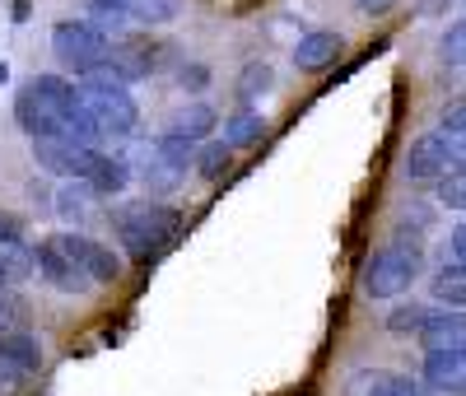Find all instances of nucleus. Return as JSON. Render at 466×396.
Listing matches in <instances>:
<instances>
[{"label":"nucleus","mask_w":466,"mask_h":396,"mask_svg":"<svg viewBox=\"0 0 466 396\" xmlns=\"http://www.w3.org/2000/svg\"><path fill=\"white\" fill-rule=\"evenodd\" d=\"M420 266H424V233L397 224L392 243H382V248L364 261L360 285H364L369 299H401V294L415 285Z\"/></svg>","instance_id":"nucleus-1"},{"label":"nucleus","mask_w":466,"mask_h":396,"mask_svg":"<svg viewBox=\"0 0 466 396\" xmlns=\"http://www.w3.org/2000/svg\"><path fill=\"white\" fill-rule=\"evenodd\" d=\"M112 228H116V238H122V248H127V257H136V261H154L159 257L173 238H177V228H182V215L173 210V206H164V201H127V206H116L112 210Z\"/></svg>","instance_id":"nucleus-2"},{"label":"nucleus","mask_w":466,"mask_h":396,"mask_svg":"<svg viewBox=\"0 0 466 396\" xmlns=\"http://www.w3.org/2000/svg\"><path fill=\"white\" fill-rule=\"evenodd\" d=\"M80 103V89L61 75H33L28 85L15 94V122L24 136L43 140V136H61V122L70 117V107Z\"/></svg>","instance_id":"nucleus-3"},{"label":"nucleus","mask_w":466,"mask_h":396,"mask_svg":"<svg viewBox=\"0 0 466 396\" xmlns=\"http://www.w3.org/2000/svg\"><path fill=\"white\" fill-rule=\"evenodd\" d=\"M197 168V145L164 131L159 140L145 145V164H140V182L149 196H168L187 182V173Z\"/></svg>","instance_id":"nucleus-4"},{"label":"nucleus","mask_w":466,"mask_h":396,"mask_svg":"<svg viewBox=\"0 0 466 396\" xmlns=\"http://www.w3.org/2000/svg\"><path fill=\"white\" fill-rule=\"evenodd\" d=\"M52 52H56V61L66 70H75V75L85 79L89 70H98L112 56V37L98 33L89 19H61L52 28Z\"/></svg>","instance_id":"nucleus-5"},{"label":"nucleus","mask_w":466,"mask_h":396,"mask_svg":"<svg viewBox=\"0 0 466 396\" xmlns=\"http://www.w3.org/2000/svg\"><path fill=\"white\" fill-rule=\"evenodd\" d=\"M80 107L98 122V131L107 140H127L136 136V122H140V107L131 98L127 85H80Z\"/></svg>","instance_id":"nucleus-6"},{"label":"nucleus","mask_w":466,"mask_h":396,"mask_svg":"<svg viewBox=\"0 0 466 396\" xmlns=\"http://www.w3.org/2000/svg\"><path fill=\"white\" fill-rule=\"evenodd\" d=\"M98 154H103V149L75 145V140H66V136H43V140H33V164L43 168V173H52V178H66V182H75V178L89 182V173H94V164H98Z\"/></svg>","instance_id":"nucleus-7"},{"label":"nucleus","mask_w":466,"mask_h":396,"mask_svg":"<svg viewBox=\"0 0 466 396\" xmlns=\"http://www.w3.org/2000/svg\"><path fill=\"white\" fill-rule=\"evenodd\" d=\"M452 168H457V154H452V145H448L443 131L420 136V140L406 149V164H401V173H406L410 182H443Z\"/></svg>","instance_id":"nucleus-8"},{"label":"nucleus","mask_w":466,"mask_h":396,"mask_svg":"<svg viewBox=\"0 0 466 396\" xmlns=\"http://www.w3.org/2000/svg\"><path fill=\"white\" fill-rule=\"evenodd\" d=\"M168 52L173 47H159V43H149V37H122V43H112L107 66L116 70L122 85H140V79H149L154 70L168 61Z\"/></svg>","instance_id":"nucleus-9"},{"label":"nucleus","mask_w":466,"mask_h":396,"mask_svg":"<svg viewBox=\"0 0 466 396\" xmlns=\"http://www.w3.org/2000/svg\"><path fill=\"white\" fill-rule=\"evenodd\" d=\"M56 243L70 252V261L80 266L94 285H112V280H122V257H116L112 248L94 243V238H85V233H56Z\"/></svg>","instance_id":"nucleus-10"},{"label":"nucleus","mask_w":466,"mask_h":396,"mask_svg":"<svg viewBox=\"0 0 466 396\" xmlns=\"http://www.w3.org/2000/svg\"><path fill=\"white\" fill-rule=\"evenodd\" d=\"M37 270H43V280H47L52 289H61V294H89V289H94V280L70 261V252L56 243V238L37 243Z\"/></svg>","instance_id":"nucleus-11"},{"label":"nucleus","mask_w":466,"mask_h":396,"mask_svg":"<svg viewBox=\"0 0 466 396\" xmlns=\"http://www.w3.org/2000/svg\"><path fill=\"white\" fill-rule=\"evenodd\" d=\"M340 56H345V37L331 33V28H313V33H303L294 43V70L299 75H322Z\"/></svg>","instance_id":"nucleus-12"},{"label":"nucleus","mask_w":466,"mask_h":396,"mask_svg":"<svg viewBox=\"0 0 466 396\" xmlns=\"http://www.w3.org/2000/svg\"><path fill=\"white\" fill-rule=\"evenodd\" d=\"M424 345V354H439V350H466V312L448 308V312H430L424 331L415 336Z\"/></svg>","instance_id":"nucleus-13"},{"label":"nucleus","mask_w":466,"mask_h":396,"mask_svg":"<svg viewBox=\"0 0 466 396\" xmlns=\"http://www.w3.org/2000/svg\"><path fill=\"white\" fill-rule=\"evenodd\" d=\"M424 382L434 391H448V396H466V350L424 354Z\"/></svg>","instance_id":"nucleus-14"},{"label":"nucleus","mask_w":466,"mask_h":396,"mask_svg":"<svg viewBox=\"0 0 466 396\" xmlns=\"http://www.w3.org/2000/svg\"><path fill=\"white\" fill-rule=\"evenodd\" d=\"M434 387L406 373H360L350 378V396H430Z\"/></svg>","instance_id":"nucleus-15"},{"label":"nucleus","mask_w":466,"mask_h":396,"mask_svg":"<svg viewBox=\"0 0 466 396\" xmlns=\"http://www.w3.org/2000/svg\"><path fill=\"white\" fill-rule=\"evenodd\" d=\"M219 127V112L210 107V103H182L173 117H168V131L173 136H182V140H191V145H201V140H210V131Z\"/></svg>","instance_id":"nucleus-16"},{"label":"nucleus","mask_w":466,"mask_h":396,"mask_svg":"<svg viewBox=\"0 0 466 396\" xmlns=\"http://www.w3.org/2000/svg\"><path fill=\"white\" fill-rule=\"evenodd\" d=\"M261 136H266V117L257 107H238V112L224 117V136L219 140L228 149H252V145H261Z\"/></svg>","instance_id":"nucleus-17"},{"label":"nucleus","mask_w":466,"mask_h":396,"mask_svg":"<svg viewBox=\"0 0 466 396\" xmlns=\"http://www.w3.org/2000/svg\"><path fill=\"white\" fill-rule=\"evenodd\" d=\"M0 270H5V280L19 285L37 270V248L28 238H0Z\"/></svg>","instance_id":"nucleus-18"},{"label":"nucleus","mask_w":466,"mask_h":396,"mask_svg":"<svg viewBox=\"0 0 466 396\" xmlns=\"http://www.w3.org/2000/svg\"><path fill=\"white\" fill-rule=\"evenodd\" d=\"M270 89H276V70H270V61H248L243 70H238V79H233V94H238V103L243 107H252L257 98H266Z\"/></svg>","instance_id":"nucleus-19"},{"label":"nucleus","mask_w":466,"mask_h":396,"mask_svg":"<svg viewBox=\"0 0 466 396\" xmlns=\"http://www.w3.org/2000/svg\"><path fill=\"white\" fill-rule=\"evenodd\" d=\"M434 299L448 303V308H466V261H443L439 275L430 280Z\"/></svg>","instance_id":"nucleus-20"},{"label":"nucleus","mask_w":466,"mask_h":396,"mask_svg":"<svg viewBox=\"0 0 466 396\" xmlns=\"http://www.w3.org/2000/svg\"><path fill=\"white\" fill-rule=\"evenodd\" d=\"M127 182H131V164H127V158L98 154V164H94V173H89V187H94L98 196H116Z\"/></svg>","instance_id":"nucleus-21"},{"label":"nucleus","mask_w":466,"mask_h":396,"mask_svg":"<svg viewBox=\"0 0 466 396\" xmlns=\"http://www.w3.org/2000/svg\"><path fill=\"white\" fill-rule=\"evenodd\" d=\"M94 187L85 182V178H75V182H66L61 187V196H56V215L61 219H70V224H80L85 215H89V201H94Z\"/></svg>","instance_id":"nucleus-22"},{"label":"nucleus","mask_w":466,"mask_h":396,"mask_svg":"<svg viewBox=\"0 0 466 396\" xmlns=\"http://www.w3.org/2000/svg\"><path fill=\"white\" fill-rule=\"evenodd\" d=\"M0 350H5L24 373H37V369H43V345H37V336H28V331H10L5 340H0Z\"/></svg>","instance_id":"nucleus-23"},{"label":"nucleus","mask_w":466,"mask_h":396,"mask_svg":"<svg viewBox=\"0 0 466 396\" xmlns=\"http://www.w3.org/2000/svg\"><path fill=\"white\" fill-rule=\"evenodd\" d=\"M233 154H238V149H228L224 140H206V145L197 149V178L219 182V178L228 173V164H233Z\"/></svg>","instance_id":"nucleus-24"},{"label":"nucleus","mask_w":466,"mask_h":396,"mask_svg":"<svg viewBox=\"0 0 466 396\" xmlns=\"http://www.w3.org/2000/svg\"><path fill=\"white\" fill-rule=\"evenodd\" d=\"M434 308H420V303H397L392 312H387V331L392 336H420L424 322H430Z\"/></svg>","instance_id":"nucleus-25"},{"label":"nucleus","mask_w":466,"mask_h":396,"mask_svg":"<svg viewBox=\"0 0 466 396\" xmlns=\"http://www.w3.org/2000/svg\"><path fill=\"white\" fill-rule=\"evenodd\" d=\"M122 10L136 24H168L177 15V0H122Z\"/></svg>","instance_id":"nucleus-26"},{"label":"nucleus","mask_w":466,"mask_h":396,"mask_svg":"<svg viewBox=\"0 0 466 396\" xmlns=\"http://www.w3.org/2000/svg\"><path fill=\"white\" fill-rule=\"evenodd\" d=\"M439 61H443V66H452V70H466V19L448 24L443 43H439Z\"/></svg>","instance_id":"nucleus-27"},{"label":"nucleus","mask_w":466,"mask_h":396,"mask_svg":"<svg viewBox=\"0 0 466 396\" xmlns=\"http://www.w3.org/2000/svg\"><path fill=\"white\" fill-rule=\"evenodd\" d=\"M439 206H448V210H466V168H452V173L439 182Z\"/></svg>","instance_id":"nucleus-28"},{"label":"nucleus","mask_w":466,"mask_h":396,"mask_svg":"<svg viewBox=\"0 0 466 396\" xmlns=\"http://www.w3.org/2000/svg\"><path fill=\"white\" fill-rule=\"evenodd\" d=\"M177 85H182L187 94H201V89L210 85V66H201V61H182V66H177Z\"/></svg>","instance_id":"nucleus-29"},{"label":"nucleus","mask_w":466,"mask_h":396,"mask_svg":"<svg viewBox=\"0 0 466 396\" xmlns=\"http://www.w3.org/2000/svg\"><path fill=\"white\" fill-rule=\"evenodd\" d=\"M19 378H28V373H24V369H19V364L10 360V354H5V350H0V387H15Z\"/></svg>","instance_id":"nucleus-30"},{"label":"nucleus","mask_w":466,"mask_h":396,"mask_svg":"<svg viewBox=\"0 0 466 396\" xmlns=\"http://www.w3.org/2000/svg\"><path fill=\"white\" fill-rule=\"evenodd\" d=\"M448 248H452V261H466V219L448 233Z\"/></svg>","instance_id":"nucleus-31"},{"label":"nucleus","mask_w":466,"mask_h":396,"mask_svg":"<svg viewBox=\"0 0 466 396\" xmlns=\"http://www.w3.org/2000/svg\"><path fill=\"white\" fill-rule=\"evenodd\" d=\"M448 5H452V0H415L420 19H439V15H448Z\"/></svg>","instance_id":"nucleus-32"},{"label":"nucleus","mask_w":466,"mask_h":396,"mask_svg":"<svg viewBox=\"0 0 466 396\" xmlns=\"http://www.w3.org/2000/svg\"><path fill=\"white\" fill-rule=\"evenodd\" d=\"M392 5H397V0H355V10H360V15H369V19L387 15V10H392Z\"/></svg>","instance_id":"nucleus-33"},{"label":"nucleus","mask_w":466,"mask_h":396,"mask_svg":"<svg viewBox=\"0 0 466 396\" xmlns=\"http://www.w3.org/2000/svg\"><path fill=\"white\" fill-rule=\"evenodd\" d=\"M0 238H24V219L10 215V210H0Z\"/></svg>","instance_id":"nucleus-34"},{"label":"nucleus","mask_w":466,"mask_h":396,"mask_svg":"<svg viewBox=\"0 0 466 396\" xmlns=\"http://www.w3.org/2000/svg\"><path fill=\"white\" fill-rule=\"evenodd\" d=\"M15 19H19V24L28 19V0H15Z\"/></svg>","instance_id":"nucleus-35"},{"label":"nucleus","mask_w":466,"mask_h":396,"mask_svg":"<svg viewBox=\"0 0 466 396\" xmlns=\"http://www.w3.org/2000/svg\"><path fill=\"white\" fill-rule=\"evenodd\" d=\"M5 85H10V66H5V61H0V89H5Z\"/></svg>","instance_id":"nucleus-36"},{"label":"nucleus","mask_w":466,"mask_h":396,"mask_svg":"<svg viewBox=\"0 0 466 396\" xmlns=\"http://www.w3.org/2000/svg\"><path fill=\"white\" fill-rule=\"evenodd\" d=\"M5 285H10V280H5V270H0V289H5Z\"/></svg>","instance_id":"nucleus-37"},{"label":"nucleus","mask_w":466,"mask_h":396,"mask_svg":"<svg viewBox=\"0 0 466 396\" xmlns=\"http://www.w3.org/2000/svg\"><path fill=\"white\" fill-rule=\"evenodd\" d=\"M107 5H122V0H107Z\"/></svg>","instance_id":"nucleus-38"},{"label":"nucleus","mask_w":466,"mask_h":396,"mask_svg":"<svg viewBox=\"0 0 466 396\" xmlns=\"http://www.w3.org/2000/svg\"><path fill=\"white\" fill-rule=\"evenodd\" d=\"M0 294H5V289H0Z\"/></svg>","instance_id":"nucleus-39"}]
</instances>
